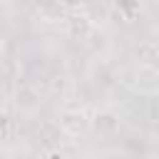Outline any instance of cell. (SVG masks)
<instances>
[{"label": "cell", "instance_id": "obj_10", "mask_svg": "<svg viewBox=\"0 0 159 159\" xmlns=\"http://www.w3.org/2000/svg\"><path fill=\"white\" fill-rule=\"evenodd\" d=\"M157 17H159V12H157Z\"/></svg>", "mask_w": 159, "mask_h": 159}, {"label": "cell", "instance_id": "obj_8", "mask_svg": "<svg viewBox=\"0 0 159 159\" xmlns=\"http://www.w3.org/2000/svg\"><path fill=\"white\" fill-rule=\"evenodd\" d=\"M12 127H15V119H12L10 112L5 109V112H2V137H5L7 142L12 139Z\"/></svg>", "mask_w": 159, "mask_h": 159}, {"label": "cell", "instance_id": "obj_3", "mask_svg": "<svg viewBox=\"0 0 159 159\" xmlns=\"http://www.w3.org/2000/svg\"><path fill=\"white\" fill-rule=\"evenodd\" d=\"M57 124H60V129H62L65 134H70V137H80L87 127H92V119H87L82 109H62Z\"/></svg>", "mask_w": 159, "mask_h": 159}, {"label": "cell", "instance_id": "obj_7", "mask_svg": "<svg viewBox=\"0 0 159 159\" xmlns=\"http://www.w3.org/2000/svg\"><path fill=\"white\" fill-rule=\"evenodd\" d=\"M117 10H119V12H124V15H127V22H129L137 12H142V5H139V2H119V5H117Z\"/></svg>", "mask_w": 159, "mask_h": 159}, {"label": "cell", "instance_id": "obj_2", "mask_svg": "<svg viewBox=\"0 0 159 159\" xmlns=\"http://www.w3.org/2000/svg\"><path fill=\"white\" fill-rule=\"evenodd\" d=\"M134 89L139 94H157L159 92V67L157 65H137Z\"/></svg>", "mask_w": 159, "mask_h": 159}, {"label": "cell", "instance_id": "obj_1", "mask_svg": "<svg viewBox=\"0 0 159 159\" xmlns=\"http://www.w3.org/2000/svg\"><path fill=\"white\" fill-rule=\"evenodd\" d=\"M67 32H70V37H75V40H87V37H92V17L82 10V7H77V5H70V17H67Z\"/></svg>", "mask_w": 159, "mask_h": 159}, {"label": "cell", "instance_id": "obj_6", "mask_svg": "<svg viewBox=\"0 0 159 159\" xmlns=\"http://www.w3.org/2000/svg\"><path fill=\"white\" fill-rule=\"evenodd\" d=\"M134 57L139 60V65H154V60H159V45L154 40H139V45L134 47Z\"/></svg>", "mask_w": 159, "mask_h": 159}, {"label": "cell", "instance_id": "obj_4", "mask_svg": "<svg viewBox=\"0 0 159 159\" xmlns=\"http://www.w3.org/2000/svg\"><path fill=\"white\" fill-rule=\"evenodd\" d=\"M92 129L97 134H102V137H112L119 129V114L112 112V109H99L92 117Z\"/></svg>", "mask_w": 159, "mask_h": 159}, {"label": "cell", "instance_id": "obj_9", "mask_svg": "<svg viewBox=\"0 0 159 159\" xmlns=\"http://www.w3.org/2000/svg\"><path fill=\"white\" fill-rule=\"evenodd\" d=\"M42 159H70L62 149H47L45 154H42Z\"/></svg>", "mask_w": 159, "mask_h": 159}, {"label": "cell", "instance_id": "obj_5", "mask_svg": "<svg viewBox=\"0 0 159 159\" xmlns=\"http://www.w3.org/2000/svg\"><path fill=\"white\" fill-rule=\"evenodd\" d=\"M12 99H15V107L17 109H35L40 104V92L32 84H17Z\"/></svg>", "mask_w": 159, "mask_h": 159}]
</instances>
